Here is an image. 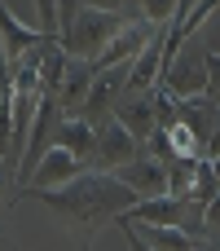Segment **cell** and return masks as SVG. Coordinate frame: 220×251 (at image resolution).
<instances>
[{"label": "cell", "instance_id": "cell-1", "mask_svg": "<svg viewBox=\"0 0 220 251\" xmlns=\"http://www.w3.org/2000/svg\"><path fill=\"white\" fill-rule=\"evenodd\" d=\"M13 199H40L44 207H53L84 243L106 225V221H115V216H123L132 203H137V190L119 176V172H110V168H84V172H75L66 185H26V190H18Z\"/></svg>", "mask_w": 220, "mask_h": 251}, {"label": "cell", "instance_id": "cell-2", "mask_svg": "<svg viewBox=\"0 0 220 251\" xmlns=\"http://www.w3.org/2000/svg\"><path fill=\"white\" fill-rule=\"evenodd\" d=\"M132 18L123 13V9H97V4H79V13H75V22H71V31L62 35V44H66V53L71 57H84V62H93L123 26H128Z\"/></svg>", "mask_w": 220, "mask_h": 251}, {"label": "cell", "instance_id": "cell-3", "mask_svg": "<svg viewBox=\"0 0 220 251\" xmlns=\"http://www.w3.org/2000/svg\"><path fill=\"white\" fill-rule=\"evenodd\" d=\"M128 75H132V62H119V66H106V71H97L93 75V88H88V97H84V106H79V115L84 119H106L110 110H115V101L123 97V84H128Z\"/></svg>", "mask_w": 220, "mask_h": 251}, {"label": "cell", "instance_id": "cell-4", "mask_svg": "<svg viewBox=\"0 0 220 251\" xmlns=\"http://www.w3.org/2000/svg\"><path fill=\"white\" fill-rule=\"evenodd\" d=\"M141 154V141L115 119V110L106 115V119H97V168H123V163H132Z\"/></svg>", "mask_w": 220, "mask_h": 251}, {"label": "cell", "instance_id": "cell-5", "mask_svg": "<svg viewBox=\"0 0 220 251\" xmlns=\"http://www.w3.org/2000/svg\"><path fill=\"white\" fill-rule=\"evenodd\" d=\"M115 225H123L128 229V243L141 251L146 243L159 251H190L198 247L203 238H194L190 229H181V225H154V221H115Z\"/></svg>", "mask_w": 220, "mask_h": 251}, {"label": "cell", "instance_id": "cell-6", "mask_svg": "<svg viewBox=\"0 0 220 251\" xmlns=\"http://www.w3.org/2000/svg\"><path fill=\"white\" fill-rule=\"evenodd\" d=\"M207 79H212V75H207V57H203V53H185V49H181V53H176V62L163 71V79H159V84H163L172 97H198V93H207Z\"/></svg>", "mask_w": 220, "mask_h": 251}, {"label": "cell", "instance_id": "cell-7", "mask_svg": "<svg viewBox=\"0 0 220 251\" xmlns=\"http://www.w3.org/2000/svg\"><path fill=\"white\" fill-rule=\"evenodd\" d=\"M115 172L137 190V199H159V194L172 190V172H168V163H163L159 154H137L132 163H123V168H115Z\"/></svg>", "mask_w": 220, "mask_h": 251}, {"label": "cell", "instance_id": "cell-8", "mask_svg": "<svg viewBox=\"0 0 220 251\" xmlns=\"http://www.w3.org/2000/svg\"><path fill=\"white\" fill-rule=\"evenodd\" d=\"M154 101H159V88H150V93H123V97L115 101V119H119L137 141H150V132H154V124H159Z\"/></svg>", "mask_w": 220, "mask_h": 251}, {"label": "cell", "instance_id": "cell-9", "mask_svg": "<svg viewBox=\"0 0 220 251\" xmlns=\"http://www.w3.org/2000/svg\"><path fill=\"white\" fill-rule=\"evenodd\" d=\"M53 141H62L84 168H97V124H93V119H84V115H66V119H57Z\"/></svg>", "mask_w": 220, "mask_h": 251}, {"label": "cell", "instance_id": "cell-10", "mask_svg": "<svg viewBox=\"0 0 220 251\" xmlns=\"http://www.w3.org/2000/svg\"><path fill=\"white\" fill-rule=\"evenodd\" d=\"M176 119L207 146L212 132H216V119H220V101L212 93H198V97H176Z\"/></svg>", "mask_w": 220, "mask_h": 251}, {"label": "cell", "instance_id": "cell-11", "mask_svg": "<svg viewBox=\"0 0 220 251\" xmlns=\"http://www.w3.org/2000/svg\"><path fill=\"white\" fill-rule=\"evenodd\" d=\"M75 172H84V163H79L62 141H49V150H44V159H40V168L31 172L26 185H44V190H49V185H57V181H71ZM26 185H22V190H26Z\"/></svg>", "mask_w": 220, "mask_h": 251}, {"label": "cell", "instance_id": "cell-12", "mask_svg": "<svg viewBox=\"0 0 220 251\" xmlns=\"http://www.w3.org/2000/svg\"><path fill=\"white\" fill-rule=\"evenodd\" d=\"M0 40H4L9 62H18L22 53H31V49H40V44H44V31H40V26L18 22V13H13L9 4H0Z\"/></svg>", "mask_w": 220, "mask_h": 251}, {"label": "cell", "instance_id": "cell-13", "mask_svg": "<svg viewBox=\"0 0 220 251\" xmlns=\"http://www.w3.org/2000/svg\"><path fill=\"white\" fill-rule=\"evenodd\" d=\"M93 62H84V57H71L66 62V75H62V88H57V101H62V110H71V115H79V106H84V97H88V88H93Z\"/></svg>", "mask_w": 220, "mask_h": 251}, {"label": "cell", "instance_id": "cell-14", "mask_svg": "<svg viewBox=\"0 0 220 251\" xmlns=\"http://www.w3.org/2000/svg\"><path fill=\"white\" fill-rule=\"evenodd\" d=\"M216 190H220V181H216V168H212V159H198V172H194V185H190V203L207 207Z\"/></svg>", "mask_w": 220, "mask_h": 251}, {"label": "cell", "instance_id": "cell-15", "mask_svg": "<svg viewBox=\"0 0 220 251\" xmlns=\"http://www.w3.org/2000/svg\"><path fill=\"white\" fill-rule=\"evenodd\" d=\"M176 9H181V0H137V13L146 22H154V26H168Z\"/></svg>", "mask_w": 220, "mask_h": 251}, {"label": "cell", "instance_id": "cell-16", "mask_svg": "<svg viewBox=\"0 0 220 251\" xmlns=\"http://www.w3.org/2000/svg\"><path fill=\"white\" fill-rule=\"evenodd\" d=\"M35 13H40V31L44 35H62L57 31V0H35Z\"/></svg>", "mask_w": 220, "mask_h": 251}, {"label": "cell", "instance_id": "cell-17", "mask_svg": "<svg viewBox=\"0 0 220 251\" xmlns=\"http://www.w3.org/2000/svg\"><path fill=\"white\" fill-rule=\"evenodd\" d=\"M203 57H207V75H212L207 79V93L220 101V49H203Z\"/></svg>", "mask_w": 220, "mask_h": 251}, {"label": "cell", "instance_id": "cell-18", "mask_svg": "<svg viewBox=\"0 0 220 251\" xmlns=\"http://www.w3.org/2000/svg\"><path fill=\"white\" fill-rule=\"evenodd\" d=\"M203 221H207V243H212V238L220 234V190L212 194V203L203 207Z\"/></svg>", "mask_w": 220, "mask_h": 251}, {"label": "cell", "instance_id": "cell-19", "mask_svg": "<svg viewBox=\"0 0 220 251\" xmlns=\"http://www.w3.org/2000/svg\"><path fill=\"white\" fill-rule=\"evenodd\" d=\"M220 154V119H216V132H212V141H207V159H216Z\"/></svg>", "mask_w": 220, "mask_h": 251}, {"label": "cell", "instance_id": "cell-20", "mask_svg": "<svg viewBox=\"0 0 220 251\" xmlns=\"http://www.w3.org/2000/svg\"><path fill=\"white\" fill-rule=\"evenodd\" d=\"M84 4H97V9H123V0H84Z\"/></svg>", "mask_w": 220, "mask_h": 251}, {"label": "cell", "instance_id": "cell-21", "mask_svg": "<svg viewBox=\"0 0 220 251\" xmlns=\"http://www.w3.org/2000/svg\"><path fill=\"white\" fill-rule=\"evenodd\" d=\"M4 176H13V163L4 159V168H0V185H4Z\"/></svg>", "mask_w": 220, "mask_h": 251}, {"label": "cell", "instance_id": "cell-22", "mask_svg": "<svg viewBox=\"0 0 220 251\" xmlns=\"http://www.w3.org/2000/svg\"><path fill=\"white\" fill-rule=\"evenodd\" d=\"M212 168H216V181H220V154H216V159H212Z\"/></svg>", "mask_w": 220, "mask_h": 251}]
</instances>
